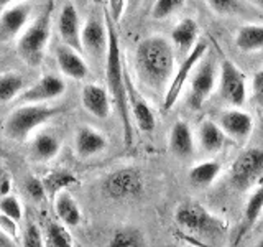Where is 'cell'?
I'll list each match as a JSON object with an SVG mask.
<instances>
[{
  "mask_svg": "<svg viewBox=\"0 0 263 247\" xmlns=\"http://www.w3.org/2000/svg\"><path fill=\"white\" fill-rule=\"evenodd\" d=\"M31 15V5L28 4H16L13 7H8L7 10L0 15V43L10 41L15 38L22 28L27 25Z\"/></svg>",
  "mask_w": 263,
  "mask_h": 247,
  "instance_id": "14",
  "label": "cell"
},
{
  "mask_svg": "<svg viewBox=\"0 0 263 247\" xmlns=\"http://www.w3.org/2000/svg\"><path fill=\"white\" fill-rule=\"evenodd\" d=\"M252 94L255 102H257L260 107H263V69L253 74L252 79Z\"/></svg>",
  "mask_w": 263,
  "mask_h": 247,
  "instance_id": "37",
  "label": "cell"
},
{
  "mask_svg": "<svg viewBox=\"0 0 263 247\" xmlns=\"http://www.w3.org/2000/svg\"><path fill=\"white\" fill-rule=\"evenodd\" d=\"M170 150L178 158H189L194 153V138L193 132L184 120L175 122L170 132Z\"/></svg>",
  "mask_w": 263,
  "mask_h": 247,
  "instance_id": "20",
  "label": "cell"
},
{
  "mask_svg": "<svg viewBox=\"0 0 263 247\" xmlns=\"http://www.w3.org/2000/svg\"><path fill=\"white\" fill-rule=\"evenodd\" d=\"M16 222H18V221H15V219L8 218V216H5V214L0 213V231H2V233L7 237L15 239L16 234H18V227H16Z\"/></svg>",
  "mask_w": 263,
  "mask_h": 247,
  "instance_id": "38",
  "label": "cell"
},
{
  "mask_svg": "<svg viewBox=\"0 0 263 247\" xmlns=\"http://www.w3.org/2000/svg\"><path fill=\"white\" fill-rule=\"evenodd\" d=\"M123 79H125V93H127V104L132 117L137 122L138 129L142 132H152L155 129V114L152 107L140 94V91L135 87L132 76L127 69H123Z\"/></svg>",
  "mask_w": 263,
  "mask_h": 247,
  "instance_id": "11",
  "label": "cell"
},
{
  "mask_svg": "<svg viewBox=\"0 0 263 247\" xmlns=\"http://www.w3.org/2000/svg\"><path fill=\"white\" fill-rule=\"evenodd\" d=\"M197 35H199V27H197L196 20L184 19L171 31V40L179 51L186 53V51H191V48L196 45Z\"/></svg>",
  "mask_w": 263,
  "mask_h": 247,
  "instance_id": "23",
  "label": "cell"
},
{
  "mask_svg": "<svg viewBox=\"0 0 263 247\" xmlns=\"http://www.w3.org/2000/svg\"><path fill=\"white\" fill-rule=\"evenodd\" d=\"M230 183L237 189H250L263 178V148H249L230 167Z\"/></svg>",
  "mask_w": 263,
  "mask_h": 247,
  "instance_id": "5",
  "label": "cell"
},
{
  "mask_svg": "<svg viewBox=\"0 0 263 247\" xmlns=\"http://www.w3.org/2000/svg\"><path fill=\"white\" fill-rule=\"evenodd\" d=\"M184 2L186 0H156L152 8V16L156 20L168 19L170 15L176 13L184 5Z\"/></svg>",
  "mask_w": 263,
  "mask_h": 247,
  "instance_id": "32",
  "label": "cell"
},
{
  "mask_svg": "<svg viewBox=\"0 0 263 247\" xmlns=\"http://www.w3.org/2000/svg\"><path fill=\"white\" fill-rule=\"evenodd\" d=\"M23 245L27 247H41L45 245L43 242V236H41V231L35 222H28L27 227L23 231Z\"/></svg>",
  "mask_w": 263,
  "mask_h": 247,
  "instance_id": "34",
  "label": "cell"
},
{
  "mask_svg": "<svg viewBox=\"0 0 263 247\" xmlns=\"http://www.w3.org/2000/svg\"><path fill=\"white\" fill-rule=\"evenodd\" d=\"M74 148L79 156L89 158L105 150L107 140L101 132L94 130L92 127H79L74 135Z\"/></svg>",
  "mask_w": 263,
  "mask_h": 247,
  "instance_id": "19",
  "label": "cell"
},
{
  "mask_svg": "<svg viewBox=\"0 0 263 247\" xmlns=\"http://www.w3.org/2000/svg\"><path fill=\"white\" fill-rule=\"evenodd\" d=\"M56 61L60 69L68 78L72 79H86L89 74V68L84 61V58L81 56V51L74 49L68 45H60L56 48Z\"/></svg>",
  "mask_w": 263,
  "mask_h": 247,
  "instance_id": "17",
  "label": "cell"
},
{
  "mask_svg": "<svg viewBox=\"0 0 263 247\" xmlns=\"http://www.w3.org/2000/svg\"><path fill=\"white\" fill-rule=\"evenodd\" d=\"M81 101L84 109L97 119H107L110 115V96L109 91L97 84H86L82 87Z\"/></svg>",
  "mask_w": 263,
  "mask_h": 247,
  "instance_id": "16",
  "label": "cell"
},
{
  "mask_svg": "<svg viewBox=\"0 0 263 247\" xmlns=\"http://www.w3.org/2000/svg\"><path fill=\"white\" fill-rule=\"evenodd\" d=\"M25 81L20 74L7 73L0 76V104H7L22 93Z\"/></svg>",
  "mask_w": 263,
  "mask_h": 247,
  "instance_id": "28",
  "label": "cell"
},
{
  "mask_svg": "<svg viewBox=\"0 0 263 247\" xmlns=\"http://www.w3.org/2000/svg\"><path fill=\"white\" fill-rule=\"evenodd\" d=\"M175 218L178 224L189 233L214 236L222 231V222L216 216H212L208 209H204L201 204L196 203H186L179 206Z\"/></svg>",
  "mask_w": 263,
  "mask_h": 247,
  "instance_id": "7",
  "label": "cell"
},
{
  "mask_svg": "<svg viewBox=\"0 0 263 247\" xmlns=\"http://www.w3.org/2000/svg\"><path fill=\"white\" fill-rule=\"evenodd\" d=\"M104 22L107 27V51H105V82L107 91H109L110 101L117 107L122 130H123V142L127 148L132 147L134 135H132V122H130V111L127 104V93H125V79H123V64L122 55L119 46V37L115 31V22L109 10H104Z\"/></svg>",
  "mask_w": 263,
  "mask_h": 247,
  "instance_id": "2",
  "label": "cell"
},
{
  "mask_svg": "<svg viewBox=\"0 0 263 247\" xmlns=\"http://www.w3.org/2000/svg\"><path fill=\"white\" fill-rule=\"evenodd\" d=\"M102 189L114 201H130L142 195L143 178L134 168H120L107 175Z\"/></svg>",
  "mask_w": 263,
  "mask_h": 247,
  "instance_id": "6",
  "label": "cell"
},
{
  "mask_svg": "<svg viewBox=\"0 0 263 247\" xmlns=\"http://www.w3.org/2000/svg\"><path fill=\"white\" fill-rule=\"evenodd\" d=\"M199 144L205 152H219L226 145V134L219 123L204 120L199 127Z\"/></svg>",
  "mask_w": 263,
  "mask_h": 247,
  "instance_id": "24",
  "label": "cell"
},
{
  "mask_svg": "<svg viewBox=\"0 0 263 247\" xmlns=\"http://www.w3.org/2000/svg\"><path fill=\"white\" fill-rule=\"evenodd\" d=\"M76 183H78L76 177L71 175L69 171H53L48 175L43 185L46 188V191L51 196H54L58 191H61V189L68 188L71 185H76Z\"/></svg>",
  "mask_w": 263,
  "mask_h": 247,
  "instance_id": "30",
  "label": "cell"
},
{
  "mask_svg": "<svg viewBox=\"0 0 263 247\" xmlns=\"http://www.w3.org/2000/svg\"><path fill=\"white\" fill-rule=\"evenodd\" d=\"M255 2H257L258 5H261V7H263V0H255Z\"/></svg>",
  "mask_w": 263,
  "mask_h": 247,
  "instance_id": "43",
  "label": "cell"
},
{
  "mask_svg": "<svg viewBox=\"0 0 263 247\" xmlns=\"http://www.w3.org/2000/svg\"><path fill=\"white\" fill-rule=\"evenodd\" d=\"M261 211H263V186H260L257 191L250 196L249 203H247L245 209H243V219H242L240 231H238L237 239L243 237L255 226V222H257L258 218L261 216Z\"/></svg>",
  "mask_w": 263,
  "mask_h": 247,
  "instance_id": "26",
  "label": "cell"
},
{
  "mask_svg": "<svg viewBox=\"0 0 263 247\" xmlns=\"http://www.w3.org/2000/svg\"><path fill=\"white\" fill-rule=\"evenodd\" d=\"M81 45L82 51L89 53L92 58H105L107 51V27L96 16H90L84 27L81 28Z\"/></svg>",
  "mask_w": 263,
  "mask_h": 247,
  "instance_id": "13",
  "label": "cell"
},
{
  "mask_svg": "<svg viewBox=\"0 0 263 247\" xmlns=\"http://www.w3.org/2000/svg\"><path fill=\"white\" fill-rule=\"evenodd\" d=\"M61 112L60 107L46 104H20L4 122V135L15 142H25L36 127L43 126Z\"/></svg>",
  "mask_w": 263,
  "mask_h": 247,
  "instance_id": "3",
  "label": "cell"
},
{
  "mask_svg": "<svg viewBox=\"0 0 263 247\" xmlns=\"http://www.w3.org/2000/svg\"><path fill=\"white\" fill-rule=\"evenodd\" d=\"M46 244L51 247H71L72 239L64 226L58 222H49L46 229Z\"/></svg>",
  "mask_w": 263,
  "mask_h": 247,
  "instance_id": "31",
  "label": "cell"
},
{
  "mask_svg": "<svg viewBox=\"0 0 263 247\" xmlns=\"http://www.w3.org/2000/svg\"><path fill=\"white\" fill-rule=\"evenodd\" d=\"M54 211L56 216L64 226L76 227L81 222V209L76 203V200L68 193L66 189H61L54 195Z\"/></svg>",
  "mask_w": 263,
  "mask_h": 247,
  "instance_id": "21",
  "label": "cell"
},
{
  "mask_svg": "<svg viewBox=\"0 0 263 247\" xmlns=\"http://www.w3.org/2000/svg\"><path fill=\"white\" fill-rule=\"evenodd\" d=\"M25 189H27L28 196L35 201H43L46 196V188L43 185V181H40L38 178H28L25 183Z\"/></svg>",
  "mask_w": 263,
  "mask_h": 247,
  "instance_id": "35",
  "label": "cell"
},
{
  "mask_svg": "<svg viewBox=\"0 0 263 247\" xmlns=\"http://www.w3.org/2000/svg\"><path fill=\"white\" fill-rule=\"evenodd\" d=\"M61 150V140L54 134H38L31 142V158L40 163L53 160Z\"/></svg>",
  "mask_w": 263,
  "mask_h": 247,
  "instance_id": "22",
  "label": "cell"
},
{
  "mask_svg": "<svg viewBox=\"0 0 263 247\" xmlns=\"http://www.w3.org/2000/svg\"><path fill=\"white\" fill-rule=\"evenodd\" d=\"M127 2H128V5H130L132 8H134V7L138 4V0H127Z\"/></svg>",
  "mask_w": 263,
  "mask_h": 247,
  "instance_id": "41",
  "label": "cell"
},
{
  "mask_svg": "<svg viewBox=\"0 0 263 247\" xmlns=\"http://www.w3.org/2000/svg\"><path fill=\"white\" fill-rule=\"evenodd\" d=\"M7 188H10V183H4V185H2V193H4V195L7 193Z\"/></svg>",
  "mask_w": 263,
  "mask_h": 247,
  "instance_id": "42",
  "label": "cell"
},
{
  "mask_svg": "<svg viewBox=\"0 0 263 247\" xmlns=\"http://www.w3.org/2000/svg\"><path fill=\"white\" fill-rule=\"evenodd\" d=\"M208 51V43L205 41H197V43L191 48L189 55L184 58L183 64L179 66V69L176 71L175 78L171 79L170 86L166 89V96H164V101H163V111L168 112L173 109V105L178 102V99L181 96V91L184 87V82L187 81V78L191 76L193 69L197 66L202 60V56Z\"/></svg>",
  "mask_w": 263,
  "mask_h": 247,
  "instance_id": "8",
  "label": "cell"
},
{
  "mask_svg": "<svg viewBox=\"0 0 263 247\" xmlns=\"http://www.w3.org/2000/svg\"><path fill=\"white\" fill-rule=\"evenodd\" d=\"M143 234L135 227H122L114 234L110 245L114 247H138L143 245Z\"/></svg>",
  "mask_w": 263,
  "mask_h": 247,
  "instance_id": "29",
  "label": "cell"
},
{
  "mask_svg": "<svg viewBox=\"0 0 263 247\" xmlns=\"http://www.w3.org/2000/svg\"><path fill=\"white\" fill-rule=\"evenodd\" d=\"M10 237H7L2 231H0V245H10Z\"/></svg>",
  "mask_w": 263,
  "mask_h": 247,
  "instance_id": "40",
  "label": "cell"
},
{
  "mask_svg": "<svg viewBox=\"0 0 263 247\" xmlns=\"http://www.w3.org/2000/svg\"><path fill=\"white\" fill-rule=\"evenodd\" d=\"M0 213L5 214V216L12 218L15 221H22L23 218V206L20 201L16 200L15 196L5 195L2 200H0Z\"/></svg>",
  "mask_w": 263,
  "mask_h": 247,
  "instance_id": "33",
  "label": "cell"
},
{
  "mask_svg": "<svg viewBox=\"0 0 263 247\" xmlns=\"http://www.w3.org/2000/svg\"><path fill=\"white\" fill-rule=\"evenodd\" d=\"M66 93V82L53 76V74H46L38 82H35L28 89L22 91L16 96V105L20 104H45L48 101H54V99L61 97Z\"/></svg>",
  "mask_w": 263,
  "mask_h": 247,
  "instance_id": "10",
  "label": "cell"
},
{
  "mask_svg": "<svg viewBox=\"0 0 263 247\" xmlns=\"http://www.w3.org/2000/svg\"><path fill=\"white\" fill-rule=\"evenodd\" d=\"M214 84H216V66H214V61L208 60L197 68L191 81L189 104L193 109H201V105L212 93Z\"/></svg>",
  "mask_w": 263,
  "mask_h": 247,
  "instance_id": "12",
  "label": "cell"
},
{
  "mask_svg": "<svg viewBox=\"0 0 263 247\" xmlns=\"http://www.w3.org/2000/svg\"><path fill=\"white\" fill-rule=\"evenodd\" d=\"M58 31H60V37L64 45L78 49V51H82L79 15L72 4H66L63 7L60 19H58Z\"/></svg>",
  "mask_w": 263,
  "mask_h": 247,
  "instance_id": "15",
  "label": "cell"
},
{
  "mask_svg": "<svg viewBox=\"0 0 263 247\" xmlns=\"http://www.w3.org/2000/svg\"><path fill=\"white\" fill-rule=\"evenodd\" d=\"M235 45L245 53L263 49V25H245L238 30Z\"/></svg>",
  "mask_w": 263,
  "mask_h": 247,
  "instance_id": "25",
  "label": "cell"
},
{
  "mask_svg": "<svg viewBox=\"0 0 263 247\" xmlns=\"http://www.w3.org/2000/svg\"><path fill=\"white\" fill-rule=\"evenodd\" d=\"M258 247H263V237L260 239V242H258Z\"/></svg>",
  "mask_w": 263,
  "mask_h": 247,
  "instance_id": "44",
  "label": "cell"
},
{
  "mask_svg": "<svg viewBox=\"0 0 263 247\" xmlns=\"http://www.w3.org/2000/svg\"><path fill=\"white\" fill-rule=\"evenodd\" d=\"M18 2H25V0H0V8L8 7V5H12V4H18Z\"/></svg>",
  "mask_w": 263,
  "mask_h": 247,
  "instance_id": "39",
  "label": "cell"
},
{
  "mask_svg": "<svg viewBox=\"0 0 263 247\" xmlns=\"http://www.w3.org/2000/svg\"><path fill=\"white\" fill-rule=\"evenodd\" d=\"M220 170H222L220 163L216 160L202 162L191 168V171H189V181L196 188H205L219 177Z\"/></svg>",
  "mask_w": 263,
  "mask_h": 247,
  "instance_id": "27",
  "label": "cell"
},
{
  "mask_svg": "<svg viewBox=\"0 0 263 247\" xmlns=\"http://www.w3.org/2000/svg\"><path fill=\"white\" fill-rule=\"evenodd\" d=\"M205 4L209 5L212 12H216L219 15L232 13L237 8V0H205Z\"/></svg>",
  "mask_w": 263,
  "mask_h": 247,
  "instance_id": "36",
  "label": "cell"
},
{
  "mask_svg": "<svg viewBox=\"0 0 263 247\" xmlns=\"http://www.w3.org/2000/svg\"><path fill=\"white\" fill-rule=\"evenodd\" d=\"M219 126L224 134L234 138H245L253 129V119L250 114L243 111L232 109L220 114Z\"/></svg>",
  "mask_w": 263,
  "mask_h": 247,
  "instance_id": "18",
  "label": "cell"
},
{
  "mask_svg": "<svg viewBox=\"0 0 263 247\" xmlns=\"http://www.w3.org/2000/svg\"><path fill=\"white\" fill-rule=\"evenodd\" d=\"M51 13L53 2H49L45 12L18 38L16 51L22 60L30 66H38L45 56V49L49 41V35H51Z\"/></svg>",
  "mask_w": 263,
  "mask_h": 247,
  "instance_id": "4",
  "label": "cell"
},
{
  "mask_svg": "<svg viewBox=\"0 0 263 247\" xmlns=\"http://www.w3.org/2000/svg\"><path fill=\"white\" fill-rule=\"evenodd\" d=\"M135 69L142 84L160 93L175 69V49L164 37H148L135 49Z\"/></svg>",
  "mask_w": 263,
  "mask_h": 247,
  "instance_id": "1",
  "label": "cell"
},
{
  "mask_svg": "<svg viewBox=\"0 0 263 247\" xmlns=\"http://www.w3.org/2000/svg\"><path fill=\"white\" fill-rule=\"evenodd\" d=\"M220 97L234 107L243 105L247 99L243 74L229 60H224L220 64Z\"/></svg>",
  "mask_w": 263,
  "mask_h": 247,
  "instance_id": "9",
  "label": "cell"
}]
</instances>
